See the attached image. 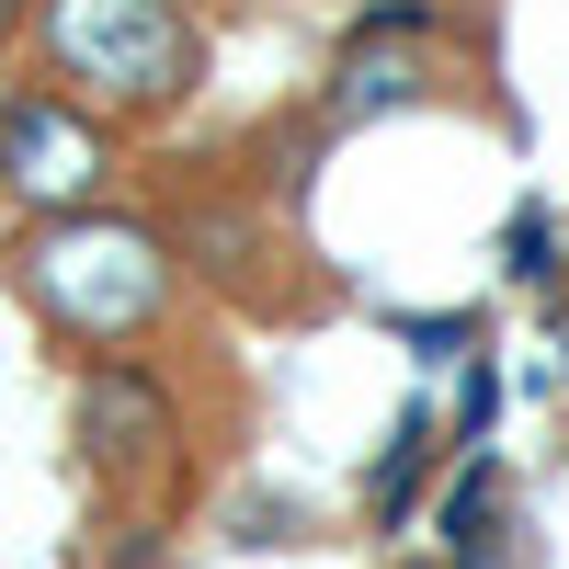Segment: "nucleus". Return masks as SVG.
<instances>
[{
	"instance_id": "obj_8",
	"label": "nucleus",
	"mask_w": 569,
	"mask_h": 569,
	"mask_svg": "<svg viewBox=\"0 0 569 569\" xmlns=\"http://www.w3.org/2000/svg\"><path fill=\"white\" fill-rule=\"evenodd\" d=\"M501 262H512V273H547V217H536V206L501 228Z\"/></svg>"
},
{
	"instance_id": "obj_9",
	"label": "nucleus",
	"mask_w": 569,
	"mask_h": 569,
	"mask_svg": "<svg viewBox=\"0 0 569 569\" xmlns=\"http://www.w3.org/2000/svg\"><path fill=\"white\" fill-rule=\"evenodd\" d=\"M34 23V0H0V34H23Z\"/></svg>"
},
{
	"instance_id": "obj_1",
	"label": "nucleus",
	"mask_w": 569,
	"mask_h": 569,
	"mask_svg": "<svg viewBox=\"0 0 569 569\" xmlns=\"http://www.w3.org/2000/svg\"><path fill=\"white\" fill-rule=\"evenodd\" d=\"M12 284L46 330L69 342H137L160 308H171V240L149 217H114V206H69V217H34L12 240Z\"/></svg>"
},
{
	"instance_id": "obj_4",
	"label": "nucleus",
	"mask_w": 569,
	"mask_h": 569,
	"mask_svg": "<svg viewBox=\"0 0 569 569\" xmlns=\"http://www.w3.org/2000/svg\"><path fill=\"white\" fill-rule=\"evenodd\" d=\"M80 456L103 479H149L171 456V399L149 388V365H91L80 376Z\"/></svg>"
},
{
	"instance_id": "obj_5",
	"label": "nucleus",
	"mask_w": 569,
	"mask_h": 569,
	"mask_svg": "<svg viewBox=\"0 0 569 569\" xmlns=\"http://www.w3.org/2000/svg\"><path fill=\"white\" fill-rule=\"evenodd\" d=\"M421 91V69L410 58H388V34H365L353 58H342V80H330V126H365V114H399Z\"/></svg>"
},
{
	"instance_id": "obj_7",
	"label": "nucleus",
	"mask_w": 569,
	"mask_h": 569,
	"mask_svg": "<svg viewBox=\"0 0 569 569\" xmlns=\"http://www.w3.org/2000/svg\"><path fill=\"white\" fill-rule=\"evenodd\" d=\"M490 490H501V467H467V479H456V501H445V536H456V547H479V512H490Z\"/></svg>"
},
{
	"instance_id": "obj_2",
	"label": "nucleus",
	"mask_w": 569,
	"mask_h": 569,
	"mask_svg": "<svg viewBox=\"0 0 569 569\" xmlns=\"http://www.w3.org/2000/svg\"><path fill=\"white\" fill-rule=\"evenodd\" d=\"M34 34H46V69L114 114H160L206 69V34L182 0H34Z\"/></svg>"
},
{
	"instance_id": "obj_3",
	"label": "nucleus",
	"mask_w": 569,
	"mask_h": 569,
	"mask_svg": "<svg viewBox=\"0 0 569 569\" xmlns=\"http://www.w3.org/2000/svg\"><path fill=\"white\" fill-rule=\"evenodd\" d=\"M103 171H114V149H103V126H91L80 103H58V91H12V103H0V194H12L23 217L91 206Z\"/></svg>"
},
{
	"instance_id": "obj_6",
	"label": "nucleus",
	"mask_w": 569,
	"mask_h": 569,
	"mask_svg": "<svg viewBox=\"0 0 569 569\" xmlns=\"http://www.w3.org/2000/svg\"><path fill=\"white\" fill-rule=\"evenodd\" d=\"M421 467H433V410H410V421H399V445H388V467H376V512H399Z\"/></svg>"
}]
</instances>
